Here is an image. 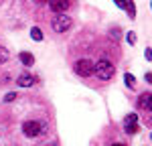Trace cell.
Returning <instances> with one entry per match:
<instances>
[{"label":"cell","instance_id":"1","mask_svg":"<svg viewBox=\"0 0 152 146\" xmlns=\"http://www.w3.org/2000/svg\"><path fill=\"white\" fill-rule=\"evenodd\" d=\"M94 73L99 77V79L107 81V79H112V77H114L116 67H114V63H110L107 59H99V61L94 65Z\"/></svg>","mask_w":152,"mask_h":146},{"label":"cell","instance_id":"2","mask_svg":"<svg viewBox=\"0 0 152 146\" xmlns=\"http://www.w3.org/2000/svg\"><path fill=\"white\" fill-rule=\"evenodd\" d=\"M53 31L55 33H65V31H69L73 20H71L67 14H55V18H53Z\"/></svg>","mask_w":152,"mask_h":146},{"label":"cell","instance_id":"3","mask_svg":"<svg viewBox=\"0 0 152 146\" xmlns=\"http://www.w3.org/2000/svg\"><path fill=\"white\" fill-rule=\"evenodd\" d=\"M23 132L28 136V138H35V136H39V134L43 132V122L39 120H28L23 124Z\"/></svg>","mask_w":152,"mask_h":146},{"label":"cell","instance_id":"4","mask_svg":"<svg viewBox=\"0 0 152 146\" xmlns=\"http://www.w3.org/2000/svg\"><path fill=\"white\" fill-rule=\"evenodd\" d=\"M75 73L81 75V77H89L94 73V63L89 59H79L75 63Z\"/></svg>","mask_w":152,"mask_h":146},{"label":"cell","instance_id":"5","mask_svg":"<svg viewBox=\"0 0 152 146\" xmlns=\"http://www.w3.org/2000/svg\"><path fill=\"white\" fill-rule=\"evenodd\" d=\"M49 6L55 14H63L69 8V0H49Z\"/></svg>","mask_w":152,"mask_h":146},{"label":"cell","instance_id":"6","mask_svg":"<svg viewBox=\"0 0 152 146\" xmlns=\"http://www.w3.org/2000/svg\"><path fill=\"white\" fill-rule=\"evenodd\" d=\"M35 81H37V79H35V75H33V73H23V75L16 79L18 87H31Z\"/></svg>","mask_w":152,"mask_h":146},{"label":"cell","instance_id":"7","mask_svg":"<svg viewBox=\"0 0 152 146\" xmlns=\"http://www.w3.org/2000/svg\"><path fill=\"white\" fill-rule=\"evenodd\" d=\"M150 101H152V93H142L138 97V106L142 110H150Z\"/></svg>","mask_w":152,"mask_h":146},{"label":"cell","instance_id":"8","mask_svg":"<svg viewBox=\"0 0 152 146\" xmlns=\"http://www.w3.org/2000/svg\"><path fill=\"white\" fill-rule=\"evenodd\" d=\"M18 57H20V63H23V65H26V67H31V65L35 63V57H33V53H26V51H23Z\"/></svg>","mask_w":152,"mask_h":146},{"label":"cell","instance_id":"9","mask_svg":"<svg viewBox=\"0 0 152 146\" xmlns=\"http://www.w3.org/2000/svg\"><path fill=\"white\" fill-rule=\"evenodd\" d=\"M124 8H126V12H128L130 18H136V6H134V0H126V2H124Z\"/></svg>","mask_w":152,"mask_h":146},{"label":"cell","instance_id":"10","mask_svg":"<svg viewBox=\"0 0 152 146\" xmlns=\"http://www.w3.org/2000/svg\"><path fill=\"white\" fill-rule=\"evenodd\" d=\"M31 39L37 41V43H39V41H43V31H41L39 26H33V28H31Z\"/></svg>","mask_w":152,"mask_h":146},{"label":"cell","instance_id":"11","mask_svg":"<svg viewBox=\"0 0 152 146\" xmlns=\"http://www.w3.org/2000/svg\"><path fill=\"white\" fill-rule=\"evenodd\" d=\"M124 79H126V85H128L130 89H134V85H136V81H134V77H132L130 73H124Z\"/></svg>","mask_w":152,"mask_h":146},{"label":"cell","instance_id":"12","mask_svg":"<svg viewBox=\"0 0 152 146\" xmlns=\"http://www.w3.org/2000/svg\"><path fill=\"white\" fill-rule=\"evenodd\" d=\"M124 124H138V116H136V114H128V116L124 118Z\"/></svg>","mask_w":152,"mask_h":146},{"label":"cell","instance_id":"13","mask_svg":"<svg viewBox=\"0 0 152 146\" xmlns=\"http://www.w3.org/2000/svg\"><path fill=\"white\" fill-rule=\"evenodd\" d=\"M8 57H10V53H8V51H6L4 47H0V63L8 61Z\"/></svg>","mask_w":152,"mask_h":146},{"label":"cell","instance_id":"14","mask_svg":"<svg viewBox=\"0 0 152 146\" xmlns=\"http://www.w3.org/2000/svg\"><path fill=\"white\" fill-rule=\"evenodd\" d=\"M126 132L128 134H136L138 132V124H126Z\"/></svg>","mask_w":152,"mask_h":146},{"label":"cell","instance_id":"15","mask_svg":"<svg viewBox=\"0 0 152 146\" xmlns=\"http://www.w3.org/2000/svg\"><path fill=\"white\" fill-rule=\"evenodd\" d=\"M126 39H128V45H134V43H136V33H128Z\"/></svg>","mask_w":152,"mask_h":146},{"label":"cell","instance_id":"16","mask_svg":"<svg viewBox=\"0 0 152 146\" xmlns=\"http://www.w3.org/2000/svg\"><path fill=\"white\" fill-rule=\"evenodd\" d=\"M144 55H146V59H148V61H152V49L148 47L146 51H144Z\"/></svg>","mask_w":152,"mask_h":146},{"label":"cell","instance_id":"17","mask_svg":"<svg viewBox=\"0 0 152 146\" xmlns=\"http://www.w3.org/2000/svg\"><path fill=\"white\" fill-rule=\"evenodd\" d=\"M14 97H16V93H6V96H4V101H12Z\"/></svg>","mask_w":152,"mask_h":146},{"label":"cell","instance_id":"18","mask_svg":"<svg viewBox=\"0 0 152 146\" xmlns=\"http://www.w3.org/2000/svg\"><path fill=\"white\" fill-rule=\"evenodd\" d=\"M116 2V6H120V8H124V0H114Z\"/></svg>","mask_w":152,"mask_h":146},{"label":"cell","instance_id":"19","mask_svg":"<svg viewBox=\"0 0 152 146\" xmlns=\"http://www.w3.org/2000/svg\"><path fill=\"white\" fill-rule=\"evenodd\" d=\"M146 81H148V83H152V73H146Z\"/></svg>","mask_w":152,"mask_h":146},{"label":"cell","instance_id":"20","mask_svg":"<svg viewBox=\"0 0 152 146\" xmlns=\"http://www.w3.org/2000/svg\"><path fill=\"white\" fill-rule=\"evenodd\" d=\"M37 2H49V0H37Z\"/></svg>","mask_w":152,"mask_h":146},{"label":"cell","instance_id":"21","mask_svg":"<svg viewBox=\"0 0 152 146\" xmlns=\"http://www.w3.org/2000/svg\"><path fill=\"white\" fill-rule=\"evenodd\" d=\"M112 146H124V144H112Z\"/></svg>","mask_w":152,"mask_h":146},{"label":"cell","instance_id":"22","mask_svg":"<svg viewBox=\"0 0 152 146\" xmlns=\"http://www.w3.org/2000/svg\"><path fill=\"white\" fill-rule=\"evenodd\" d=\"M150 110H152V101H150Z\"/></svg>","mask_w":152,"mask_h":146},{"label":"cell","instance_id":"23","mask_svg":"<svg viewBox=\"0 0 152 146\" xmlns=\"http://www.w3.org/2000/svg\"><path fill=\"white\" fill-rule=\"evenodd\" d=\"M150 138H152V134H150Z\"/></svg>","mask_w":152,"mask_h":146},{"label":"cell","instance_id":"24","mask_svg":"<svg viewBox=\"0 0 152 146\" xmlns=\"http://www.w3.org/2000/svg\"><path fill=\"white\" fill-rule=\"evenodd\" d=\"M150 6H152V2H150Z\"/></svg>","mask_w":152,"mask_h":146},{"label":"cell","instance_id":"25","mask_svg":"<svg viewBox=\"0 0 152 146\" xmlns=\"http://www.w3.org/2000/svg\"><path fill=\"white\" fill-rule=\"evenodd\" d=\"M51 146H55V144H51Z\"/></svg>","mask_w":152,"mask_h":146}]
</instances>
